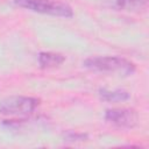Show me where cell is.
Masks as SVG:
<instances>
[{
    "label": "cell",
    "instance_id": "cell-2",
    "mask_svg": "<svg viewBox=\"0 0 149 149\" xmlns=\"http://www.w3.org/2000/svg\"><path fill=\"white\" fill-rule=\"evenodd\" d=\"M14 2L29 10L52 16L71 17L73 15L72 8L68 3L58 0H14Z\"/></svg>",
    "mask_w": 149,
    "mask_h": 149
},
{
    "label": "cell",
    "instance_id": "cell-6",
    "mask_svg": "<svg viewBox=\"0 0 149 149\" xmlns=\"http://www.w3.org/2000/svg\"><path fill=\"white\" fill-rule=\"evenodd\" d=\"M100 97L105 101H125L129 99V93L123 90H115V91H108V90H100Z\"/></svg>",
    "mask_w": 149,
    "mask_h": 149
},
{
    "label": "cell",
    "instance_id": "cell-1",
    "mask_svg": "<svg viewBox=\"0 0 149 149\" xmlns=\"http://www.w3.org/2000/svg\"><path fill=\"white\" fill-rule=\"evenodd\" d=\"M84 66L99 72H119L125 76H129L135 72V64L126 58L118 56H104L91 57L84 62Z\"/></svg>",
    "mask_w": 149,
    "mask_h": 149
},
{
    "label": "cell",
    "instance_id": "cell-5",
    "mask_svg": "<svg viewBox=\"0 0 149 149\" xmlns=\"http://www.w3.org/2000/svg\"><path fill=\"white\" fill-rule=\"evenodd\" d=\"M64 61H65V57L57 52H41L38 55V63L43 69L58 66Z\"/></svg>",
    "mask_w": 149,
    "mask_h": 149
},
{
    "label": "cell",
    "instance_id": "cell-3",
    "mask_svg": "<svg viewBox=\"0 0 149 149\" xmlns=\"http://www.w3.org/2000/svg\"><path fill=\"white\" fill-rule=\"evenodd\" d=\"M40 105V99L31 97H9L0 102V113L3 115H27Z\"/></svg>",
    "mask_w": 149,
    "mask_h": 149
},
{
    "label": "cell",
    "instance_id": "cell-4",
    "mask_svg": "<svg viewBox=\"0 0 149 149\" xmlns=\"http://www.w3.org/2000/svg\"><path fill=\"white\" fill-rule=\"evenodd\" d=\"M105 119L118 127L133 128L136 126L139 116L132 108H112L106 111Z\"/></svg>",
    "mask_w": 149,
    "mask_h": 149
},
{
    "label": "cell",
    "instance_id": "cell-7",
    "mask_svg": "<svg viewBox=\"0 0 149 149\" xmlns=\"http://www.w3.org/2000/svg\"><path fill=\"white\" fill-rule=\"evenodd\" d=\"M116 3L122 9L139 12L147 7L148 0H116Z\"/></svg>",
    "mask_w": 149,
    "mask_h": 149
},
{
    "label": "cell",
    "instance_id": "cell-8",
    "mask_svg": "<svg viewBox=\"0 0 149 149\" xmlns=\"http://www.w3.org/2000/svg\"><path fill=\"white\" fill-rule=\"evenodd\" d=\"M87 136L84 135V134H77V133H69L66 135V140L69 141H81V140H85Z\"/></svg>",
    "mask_w": 149,
    "mask_h": 149
}]
</instances>
